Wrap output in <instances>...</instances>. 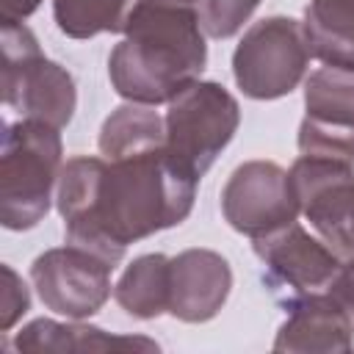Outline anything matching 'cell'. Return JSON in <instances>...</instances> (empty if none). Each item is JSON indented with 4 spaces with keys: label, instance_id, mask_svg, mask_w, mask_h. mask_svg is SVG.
I'll list each match as a JSON object with an SVG mask.
<instances>
[{
    "label": "cell",
    "instance_id": "obj_1",
    "mask_svg": "<svg viewBox=\"0 0 354 354\" xmlns=\"http://www.w3.org/2000/svg\"><path fill=\"white\" fill-rule=\"evenodd\" d=\"M196 183L199 177L166 147L122 160L69 158L55 191L66 243L88 249L116 268L130 243L188 218Z\"/></svg>",
    "mask_w": 354,
    "mask_h": 354
},
{
    "label": "cell",
    "instance_id": "obj_2",
    "mask_svg": "<svg viewBox=\"0 0 354 354\" xmlns=\"http://www.w3.org/2000/svg\"><path fill=\"white\" fill-rule=\"evenodd\" d=\"M122 33L124 39L108 58L111 86L119 97L160 105L199 80L207 44L194 6L136 0Z\"/></svg>",
    "mask_w": 354,
    "mask_h": 354
},
{
    "label": "cell",
    "instance_id": "obj_3",
    "mask_svg": "<svg viewBox=\"0 0 354 354\" xmlns=\"http://www.w3.org/2000/svg\"><path fill=\"white\" fill-rule=\"evenodd\" d=\"M58 174V127L39 119H19L6 124L0 155V224L6 230L36 227L50 210Z\"/></svg>",
    "mask_w": 354,
    "mask_h": 354
},
{
    "label": "cell",
    "instance_id": "obj_4",
    "mask_svg": "<svg viewBox=\"0 0 354 354\" xmlns=\"http://www.w3.org/2000/svg\"><path fill=\"white\" fill-rule=\"evenodd\" d=\"M3 100L22 119H39L58 130L72 122L77 105L72 75L41 55L22 19H3Z\"/></svg>",
    "mask_w": 354,
    "mask_h": 354
},
{
    "label": "cell",
    "instance_id": "obj_5",
    "mask_svg": "<svg viewBox=\"0 0 354 354\" xmlns=\"http://www.w3.org/2000/svg\"><path fill=\"white\" fill-rule=\"evenodd\" d=\"M166 152L202 177L241 124L238 100L216 80H196L183 88L163 116Z\"/></svg>",
    "mask_w": 354,
    "mask_h": 354
},
{
    "label": "cell",
    "instance_id": "obj_6",
    "mask_svg": "<svg viewBox=\"0 0 354 354\" xmlns=\"http://www.w3.org/2000/svg\"><path fill=\"white\" fill-rule=\"evenodd\" d=\"M310 64L301 22L293 17H266L254 22L232 53L238 88L252 100H279L290 94Z\"/></svg>",
    "mask_w": 354,
    "mask_h": 354
},
{
    "label": "cell",
    "instance_id": "obj_7",
    "mask_svg": "<svg viewBox=\"0 0 354 354\" xmlns=\"http://www.w3.org/2000/svg\"><path fill=\"white\" fill-rule=\"evenodd\" d=\"M288 174L299 213L343 266H354V163L299 155Z\"/></svg>",
    "mask_w": 354,
    "mask_h": 354
},
{
    "label": "cell",
    "instance_id": "obj_8",
    "mask_svg": "<svg viewBox=\"0 0 354 354\" xmlns=\"http://www.w3.org/2000/svg\"><path fill=\"white\" fill-rule=\"evenodd\" d=\"M254 254L263 263L266 285L288 301L310 293L332 290L343 263L318 238H313L299 221H290L268 235L254 238Z\"/></svg>",
    "mask_w": 354,
    "mask_h": 354
},
{
    "label": "cell",
    "instance_id": "obj_9",
    "mask_svg": "<svg viewBox=\"0 0 354 354\" xmlns=\"http://www.w3.org/2000/svg\"><path fill=\"white\" fill-rule=\"evenodd\" d=\"M111 271L113 266L102 257L66 243L41 252L30 266V279L47 310L80 321L100 313L108 301Z\"/></svg>",
    "mask_w": 354,
    "mask_h": 354
},
{
    "label": "cell",
    "instance_id": "obj_10",
    "mask_svg": "<svg viewBox=\"0 0 354 354\" xmlns=\"http://www.w3.org/2000/svg\"><path fill=\"white\" fill-rule=\"evenodd\" d=\"M221 213L235 232L252 241L296 221L299 202L290 174L271 160L241 163L221 191Z\"/></svg>",
    "mask_w": 354,
    "mask_h": 354
},
{
    "label": "cell",
    "instance_id": "obj_11",
    "mask_svg": "<svg viewBox=\"0 0 354 354\" xmlns=\"http://www.w3.org/2000/svg\"><path fill=\"white\" fill-rule=\"evenodd\" d=\"M351 346L354 315L332 290L288 301V318L274 337V351L288 354H343Z\"/></svg>",
    "mask_w": 354,
    "mask_h": 354
},
{
    "label": "cell",
    "instance_id": "obj_12",
    "mask_svg": "<svg viewBox=\"0 0 354 354\" xmlns=\"http://www.w3.org/2000/svg\"><path fill=\"white\" fill-rule=\"evenodd\" d=\"M232 288L230 263L213 249H185L171 257L169 315L202 324L218 315Z\"/></svg>",
    "mask_w": 354,
    "mask_h": 354
},
{
    "label": "cell",
    "instance_id": "obj_13",
    "mask_svg": "<svg viewBox=\"0 0 354 354\" xmlns=\"http://www.w3.org/2000/svg\"><path fill=\"white\" fill-rule=\"evenodd\" d=\"M17 351H108V348H158L155 340L147 337H124V335H108L100 326L80 324L72 318V324H58L53 318H36L28 326H22L14 337Z\"/></svg>",
    "mask_w": 354,
    "mask_h": 354
},
{
    "label": "cell",
    "instance_id": "obj_14",
    "mask_svg": "<svg viewBox=\"0 0 354 354\" xmlns=\"http://www.w3.org/2000/svg\"><path fill=\"white\" fill-rule=\"evenodd\" d=\"M301 30L313 58L354 66V0H310Z\"/></svg>",
    "mask_w": 354,
    "mask_h": 354
},
{
    "label": "cell",
    "instance_id": "obj_15",
    "mask_svg": "<svg viewBox=\"0 0 354 354\" xmlns=\"http://www.w3.org/2000/svg\"><path fill=\"white\" fill-rule=\"evenodd\" d=\"M169 290H171V257L160 252L136 257L113 285V296L119 307L141 321L169 313Z\"/></svg>",
    "mask_w": 354,
    "mask_h": 354
},
{
    "label": "cell",
    "instance_id": "obj_16",
    "mask_svg": "<svg viewBox=\"0 0 354 354\" xmlns=\"http://www.w3.org/2000/svg\"><path fill=\"white\" fill-rule=\"evenodd\" d=\"M166 147V122L141 102L119 105L100 130V152L108 160H122Z\"/></svg>",
    "mask_w": 354,
    "mask_h": 354
},
{
    "label": "cell",
    "instance_id": "obj_17",
    "mask_svg": "<svg viewBox=\"0 0 354 354\" xmlns=\"http://www.w3.org/2000/svg\"><path fill=\"white\" fill-rule=\"evenodd\" d=\"M304 108L310 119L354 127V66L326 64L304 80Z\"/></svg>",
    "mask_w": 354,
    "mask_h": 354
},
{
    "label": "cell",
    "instance_id": "obj_18",
    "mask_svg": "<svg viewBox=\"0 0 354 354\" xmlns=\"http://www.w3.org/2000/svg\"><path fill=\"white\" fill-rule=\"evenodd\" d=\"M133 0H53V17L69 39H91L97 33H122Z\"/></svg>",
    "mask_w": 354,
    "mask_h": 354
},
{
    "label": "cell",
    "instance_id": "obj_19",
    "mask_svg": "<svg viewBox=\"0 0 354 354\" xmlns=\"http://www.w3.org/2000/svg\"><path fill=\"white\" fill-rule=\"evenodd\" d=\"M299 152L354 163V127L304 116L299 124Z\"/></svg>",
    "mask_w": 354,
    "mask_h": 354
},
{
    "label": "cell",
    "instance_id": "obj_20",
    "mask_svg": "<svg viewBox=\"0 0 354 354\" xmlns=\"http://www.w3.org/2000/svg\"><path fill=\"white\" fill-rule=\"evenodd\" d=\"M260 6V0H199V22L202 30L213 39H230L235 36L243 22L252 17V11Z\"/></svg>",
    "mask_w": 354,
    "mask_h": 354
},
{
    "label": "cell",
    "instance_id": "obj_21",
    "mask_svg": "<svg viewBox=\"0 0 354 354\" xmlns=\"http://www.w3.org/2000/svg\"><path fill=\"white\" fill-rule=\"evenodd\" d=\"M3 277V293H0V329H11L28 310H30V293L22 282V277L11 266H0Z\"/></svg>",
    "mask_w": 354,
    "mask_h": 354
},
{
    "label": "cell",
    "instance_id": "obj_22",
    "mask_svg": "<svg viewBox=\"0 0 354 354\" xmlns=\"http://www.w3.org/2000/svg\"><path fill=\"white\" fill-rule=\"evenodd\" d=\"M332 293L348 307V313L354 315V266H343V271L337 274L335 285H332Z\"/></svg>",
    "mask_w": 354,
    "mask_h": 354
},
{
    "label": "cell",
    "instance_id": "obj_23",
    "mask_svg": "<svg viewBox=\"0 0 354 354\" xmlns=\"http://www.w3.org/2000/svg\"><path fill=\"white\" fill-rule=\"evenodd\" d=\"M41 0H0V19H25L39 8Z\"/></svg>",
    "mask_w": 354,
    "mask_h": 354
},
{
    "label": "cell",
    "instance_id": "obj_24",
    "mask_svg": "<svg viewBox=\"0 0 354 354\" xmlns=\"http://www.w3.org/2000/svg\"><path fill=\"white\" fill-rule=\"evenodd\" d=\"M166 3H183V6H194L196 0H166Z\"/></svg>",
    "mask_w": 354,
    "mask_h": 354
}]
</instances>
